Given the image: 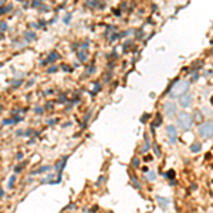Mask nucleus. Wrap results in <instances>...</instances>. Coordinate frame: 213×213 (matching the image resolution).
<instances>
[{"label": "nucleus", "instance_id": "obj_1", "mask_svg": "<svg viewBox=\"0 0 213 213\" xmlns=\"http://www.w3.org/2000/svg\"><path fill=\"white\" fill-rule=\"evenodd\" d=\"M188 91H189V81L180 80V81L175 83L172 87H170V90H169V98H170V99L179 98L180 95L186 94Z\"/></svg>", "mask_w": 213, "mask_h": 213}, {"label": "nucleus", "instance_id": "obj_2", "mask_svg": "<svg viewBox=\"0 0 213 213\" xmlns=\"http://www.w3.org/2000/svg\"><path fill=\"white\" fill-rule=\"evenodd\" d=\"M178 125L179 128H182L183 131H189L193 125V119L188 112H179L178 114Z\"/></svg>", "mask_w": 213, "mask_h": 213}, {"label": "nucleus", "instance_id": "obj_3", "mask_svg": "<svg viewBox=\"0 0 213 213\" xmlns=\"http://www.w3.org/2000/svg\"><path fill=\"white\" fill-rule=\"evenodd\" d=\"M198 132H199V135L205 139L212 138L213 136V121H206V122L200 124Z\"/></svg>", "mask_w": 213, "mask_h": 213}, {"label": "nucleus", "instance_id": "obj_4", "mask_svg": "<svg viewBox=\"0 0 213 213\" xmlns=\"http://www.w3.org/2000/svg\"><path fill=\"white\" fill-rule=\"evenodd\" d=\"M192 98H193V97H192L190 94H183V95L179 97V105L182 108H188L189 105L192 104Z\"/></svg>", "mask_w": 213, "mask_h": 213}, {"label": "nucleus", "instance_id": "obj_5", "mask_svg": "<svg viewBox=\"0 0 213 213\" xmlns=\"http://www.w3.org/2000/svg\"><path fill=\"white\" fill-rule=\"evenodd\" d=\"M168 131V138H169V144H175L176 139H178V132H176V128L173 125H169L166 128Z\"/></svg>", "mask_w": 213, "mask_h": 213}, {"label": "nucleus", "instance_id": "obj_6", "mask_svg": "<svg viewBox=\"0 0 213 213\" xmlns=\"http://www.w3.org/2000/svg\"><path fill=\"white\" fill-rule=\"evenodd\" d=\"M164 108H165V114L168 115V117H173V115L176 114V105L173 104V102H170V101H168L166 104L164 105Z\"/></svg>", "mask_w": 213, "mask_h": 213}, {"label": "nucleus", "instance_id": "obj_7", "mask_svg": "<svg viewBox=\"0 0 213 213\" xmlns=\"http://www.w3.org/2000/svg\"><path fill=\"white\" fill-rule=\"evenodd\" d=\"M200 149H202V145H200V144H193V145L190 146V151H192V152H199Z\"/></svg>", "mask_w": 213, "mask_h": 213}, {"label": "nucleus", "instance_id": "obj_8", "mask_svg": "<svg viewBox=\"0 0 213 213\" xmlns=\"http://www.w3.org/2000/svg\"><path fill=\"white\" fill-rule=\"evenodd\" d=\"M57 58H58V54H57V53H53L51 56H50L48 58H47L46 63H51V61H54V60H57Z\"/></svg>", "mask_w": 213, "mask_h": 213}, {"label": "nucleus", "instance_id": "obj_9", "mask_svg": "<svg viewBox=\"0 0 213 213\" xmlns=\"http://www.w3.org/2000/svg\"><path fill=\"white\" fill-rule=\"evenodd\" d=\"M146 179H149L151 182H154V180L156 179V173H155V172H149L148 175H146Z\"/></svg>", "mask_w": 213, "mask_h": 213}, {"label": "nucleus", "instance_id": "obj_10", "mask_svg": "<svg viewBox=\"0 0 213 213\" xmlns=\"http://www.w3.org/2000/svg\"><path fill=\"white\" fill-rule=\"evenodd\" d=\"M158 202H159V203H161L162 206H166V205L169 203V202H168L166 199H162V198H158Z\"/></svg>", "mask_w": 213, "mask_h": 213}, {"label": "nucleus", "instance_id": "obj_11", "mask_svg": "<svg viewBox=\"0 0 213 213\" xmlns=\"http://www.w3.org/2000/svg\"><path fill=\"white\" fill-rule=\"evenodd\" d=\"M22 83H23L22 80H16V81H13V83H12V85H13V87H17V85H20Z\"/></svg>", "mask_w": 213, "mask_h": 213}, {"label": "nucleus", "instance_id": "obj_12", "mask_svg": "<svg viewBox=\"0 0 213 213\" xmlns=\"http://www.w3.org/2000/svg\"><path fill=\"white\" fill-rule=\"evenodd\" d=\"M173 175H175V172H173V170H170V172H168V173H166V176L169 178V179H172Z\"/></svg>", "mask_w": 213, "mask_h": 213}, {"label": "nucleus", "instance_id": "obj_13", "mask_svg": "<svg viewBox=\"0 0 213 213\" xmlns=\"http://www.w3.org/2000/svg\"><path fill=\"white\" fill-rule=\"evenodd\" d=\"M13 183H14V176H12V179H10V182H9V186H12Z\"/></svg>", "mask_w": 213, "mask_h": 213}, {"label": "nucleus", "instance_id": "obj_14", "mask_svg": "<svg viewBox=\"0 0 213 213\" xmlns=\"http://www.w3.org/2000/svg\"><path fill=\"white\" fill-rule=\"evenodd\" d=\"M31 132H33V131H31V129H28V131H27V132H26V134H24V135H26V136H28V135H31Z\"/></svg>", "mask_w": 213, "mask_h": 213}, {"label": "nucleus", "instance_id": "obj_15", "mask_svg": "<svg viewBox=\"0 0 213 213\" xmlns=\"http://www.w3.org/2000/svg\"><path fill=\"white\" fill-rule=\"evenodd\" d=\"M0 196H3V190H0Z\"/></svg>", "mask_w": 213, "mask_h": 213}]
</instances>
